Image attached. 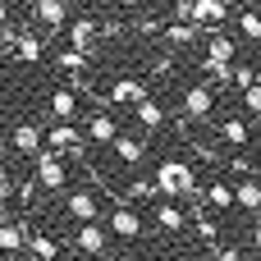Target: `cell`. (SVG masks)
Segmentation results:
<instances>
[{"instance_id": "19", "label": "cell", "mask_w": 261, "mask_h": 261, "mask_svg": "<svg viewBox=\"0 0 261 261\" xmlns=\"http://www.w3.org/2000/svg\"><path fill=\"white\" fill-rule=\"evenodd\" d=\"M28 257L55 261V257H60V239H55V234H46V229H32V243H28Z\"/></svg>"}, {"instance_id": "25", "label": "cell", "mask_w": 261, "mask_h": 261, "mask_svg": "<svg viewBox=\"0 0 261 261\" xmlns=\"http://www.w3.org/2000/svg\"><path fill=\"white\" fill-rule=\"evenodd\" d=\"M239 28H243V37L261 41V14L257 9H239Z\"/></svg>"}, {"instance_id": "27", "label": "cell", "mask_w": 261, "mask_h": 261, "mask_svg": "<svg viewBox=\"0 0 261 261\" xmlns=\"http://www.w3.org/2000/svg\"><path fill=\"white\" fill-rule=\"evenodd\" d=\"M243 110H248V115H261V78L243 92Z\"/></svg>"}, {"instance_id": "1", "label": "cell", "mask_w": 261, "mask_h": 261, "mask_svg": "<svg viewBox=\"0 0 261 261\" xmlns=\"http://www.w3.org/2000/svg\"><path fill=\"white\" fill-rule=\"evenodd\" d=\"M156 188H161V197H184V202H193V206H202V188H197V170L184 161V156H170V161H161L156 165Z\"/></svg>"}, {"instance_id": "6", "label": "cell", "mask_w": 261, "mask_h": 261, "mask_svg": "<svg viewBox=\"0 0 261 261\" xmlns=\"http://www.w3.org/2000/svg\"><path fill=\"white\" fill-rule=\"evenodd\" d=\"M216 138H220V147H229V151H243L248 142H252V124H248V115H220L216 119Z\"/></svg>"}, {"instance_id": "24", "label": "cell", "mask_w": 261, "mask_h": 261, "mask_svg": "<svg viewBox=\"0 0 261 261\" xmlns=\"http://www.w3.org/2000/svg\"><path fill=\"white\" fill-rule=\"evenodd\" d=\"M133 119H138L142 128H165V110H161V101H151V96L133 110Z\"/></svg>"}, {"instance_id": "13", "label": "cell", "mask_w": 261, "mask_h": 261, "mask_svg": "<svg viewBox=\"0 0 261 261\" xmlns=\"http://www.w3.org/2000/svg\"><path fill=\"white\" fill-rule=\"evenodd\" d=\"M147 101V83L142 78H119V83H110V92H106V110L110 106H142Z\"/></svg>"}, {"instance_id": "32", "label": "cell", "mask_w": 261, "mask_h": 261, "mask_svg": "<svg viewBox=\"0 0 261 261\" xmlns=\"http://www.w3.org/2000/svg\"><path fill=\"white\" fill-rule=\"evenodd\" d=\"M248 261H261V257H248Z\"/></svg>"}, {"instance_id": "11", "label": "cell", "mask_w": 261, "mask_h": 261, "mask_svg": "<svg viewBox=\"0 0 261 261\" xmlns=\"http://www.w3.org/2000/svg\"><path fill=\"white\" fill-rule=\"evenodd\" d=\"M28 243H32L28 220H23V216H5V225H0V248H5V257H23Z\"/></svg>"}, {"instance_id": "30", "label": "cell", "mask_w": 261, "mask_h": 261, "mask_svg": "<svg viewBox=\"0 0 261 261\" xmlns=\"http://www.w3.org/2000/svg\"><path fill=\"white\" fill-rule=\"evenodd\" d=\"M115 261H133V257H115Z\"/></svg>"}, {"instance_id": "7", "label": "cell", "mask_w": 261, "mask_h": 261, "mask_svg": "<svg viewBox=\"0 0 261 261\" xmlns=\"http://www.w3.org/2000/svg\"><path fill=\"white\" fill-rule=\"evenodd\" d=\"M106 248H110V225H106V220H96V225H78V229H73V252H78V257H101V252H106Z\"/></svg>"}, {"instance_id": "2", "label": "cell", "mask_w": 261, "mask_h": 261, "mask_svg": "<svg viewBox=\"0 0 261 261\" xmlns=\"http://www.w3.org/2000/svg\"><path fill=\"white\" fill-rule=\"evenodd\" d=\"M106 206H115V193H101L92 179H87V184H73V188L64 193V216H69L73 225H96Z\"/></svg>"}, {"instance_id": "8", "label": "cell", "mask_w": 261, "mask_h": 261, "mask_svg": "<svg viewBox=\"0 0 261 261\" xmlns=\"http://www.w3.org/2000/svg\"><path fill=\"white\" fill-rule=\"evenodd\" d=\"M83 133H87L92 147H115V142L124 138V133H119V119H115L110 110H87V128H83Z\"/></svg>"}, {"instance_id": "28", "label": "cell", "mask_w": 261, "mask_h": 261, "mask_svg": "<svg viewBox=\"0 0 261 261\" xmlns=\"http://www.w3.org/2000/svg\"><path fill=\"white\" fill-rule=\"evenodd\" d=\"M216 261H243V252H239V248H220V252H216Z\"/></svg>"}, {"instance_id": "26", "label": "cell", "mask_w": 261, "mask_h": 261, "mask_svg": "<svg viewBox=\"0 0 261 261\" xmlns=\"http://www.w3.org/2000/svg\"><path fill=\"white\" fill-rule=\"evenodd\" d=\"M257 78H261V73L252 69V64H234V87H239V92H248Z\"/></svg>"}, {"instance_id": "18", "label": "cell", "mask_w": 261, "mask_h": 261, "mask_svg": "<svg viewBox=\"0 0 261 261\" xmlns=\"http://www.w3.org/2000/svg\"><path fill=\"white\" fill-rule=\"evenodd\" d=\"M110 156H115L124 170H138V165L147 161V147H142V138H128V133H124V138L110 147Z\"/></svg>"}, {"instance_id": "9", "label": "cell", "mask_w": 261, "mask_h": 261, "mask_svg": "<svg viewBox=\"0 0 261 261\" xmlns=\"http://www.w3.org/2000/svg\"><path fill=\"white\" fill-rule=\"evenodd\" d=\"M9 147L18 151V156H41L46 151V133H41V124H32V119H18L14 128H9Z\"/></svg>"}, {"instance_id": "21", "label": "cell", "mask_w": 261, "mask_h": 261, "mask_svg": "<svg viewBox=\"0 0 261 261\" xmlns=\"http://www.w3.org/2000/svg\"><path fill=\"white\" fill-rule=\"evenodd\" d=\"M193 234H197V239H202V243H211V248H216V252H220V225H216V220H211V216H206V211H202V206H197V211H193Z\"/></svg>"}, {"instance_id": "14", "label": "cell", "mask_w": 261, "mask_h": 261, "mask_svg": "<svg viewBox=\"0 0 261 261\" xmlns=\"http://www.w3.org/2000/svg\"><path fill=\"white\" fill-rule=\"evenodd\" d=\"M46 106H50L55 124H73V119H78V110H83V96H78L73 87H55V92L46 96Z\"/></svg>"}, {"instance_id": "31", "label": "cell", "mask_w": 261, "mask_h": 261, "mask_svg": "<svg viewBox=\"0 0 261 261\" xmlns=\"http://www.w3.org/2000/svg\"><path fill=\"white\" fill-rule=\"evenodd\" d=\"M28 261H41V257H28Z\"/></svg>"}, {"instance_id": "15", "label": "cell", "mask_w": 261, "mask_h": 261, "mask_svg": "<svg viewBox=\"0 0 261 261\" xmlns=\"http://www.w3.org/2000/svg\"><path fill=\"white\" fill-rule=\"evenodd\" d=\"M202 206H211V211H239L234 184H225L220 174H216V179H206V188H202ZM193 211H197V206H193Z\"/></svg>"}, {"instance_id": "12", "label": "cell", "mask_w": 261, "mask_h": 261, "mask_svg": "<svg viewBox=\"0 0 261 261\" xmlns=\"http://www.w3.org/2000/svg\"><path fill=\"white\" fill-rule=\"evenodd\" d=\"M96 37H106V23H96V18H73L69 32H64V41H69L73 50H83V55H92Z\"/></svg>"}, {"instance_id": "22", "label": "cell", "mask_w": 261, "mask_h": 261, "mask_svg": "<svg viewBox=\"0 0 261 261\" xmlns=\"http://www.w3.org/2000/svg\"><path fill=\"white\" fill-rule=\"evenodd\" d=\"M161 37H165L170 46H188L193 37H206V32H202L197 23H165V32H161Z\"/></svg>"}, {"instance_id": "17", "label": "cell", "mask_w": 261, "mask_h": 261, "mask_svg": "<svg viewBox=\"0 0 261 261\" xmlns=\"http://www.w3.org/2000/svg\"><path fill=\"white\" fill-rule=\"evenodd\" d=\"M55 69H60V73H69L73 83H83V78H87V69H92V55H83V50L64 46V50L55 55Z\"/></svg>"}, {"instance_id": "10", "label": "cell", "mask_w": 261, "mask_h": 261, "mask_svg": "<svg viewBox=\"0 0 261 261\" xmlns=\"http://www.w3.org/2000/svg\"><path fill=\"white\" fill-rule=\"evenodd\" d=\"M32 18H37L50 37H64V32H69V5H64V0H37V5H32Z\"/></svg>"}, {"instance_id": "16", "label": "cell", "mask_w": 261, "mask_h": 261, "mask_svg": "<svg viewBox=\"0 0 261 261\" xmlns=\"http://www.w3.org/2000/svg\"><path fill=\"white\" fill-rule=\"evenodd\" d=\"M234 197H239V211L261 216V174H243V179L234 184Z\"/></svg>"}, {"instance_id": "23", "label": "cell", "mask_w": 261, "mask_h": 261, "mask_svg": "<svg viewBox=\"0 0 261 261\" xmlns=\"http://www.w3.org/2000/svg\"><path fill=\"white\" fill-rule=\"evenodd\" d=\"M41 55H46V37H37V32L28 28V32H23V41H18V60H23V64H37Z\"/></svg>"}, {"instance_id": "4", "label": "cell", "mask_w": 261, "mask_h": 261, "mask_svg": "<svg viewBox=\"0 0 261 261\" xmlns=\"http://www.w3.org/2000/svg\"><path fill=\"white\" fill-rule=\"evenodd\" d=\"M32 179L41 193H69V156L60 151H41L32 161Z\"/></svg>"}, {"instance_id": "3", "label": "cell", "mask_w": 261, "mask_h": 261, "mask_svg": "<svg viewBox=\"0 0 261 261\" xmlns=\"http://www.w3.org/2000/svg\"><path fill=\"white\" fill-rule=\"evenodd\" d=\"M216 106H220V96H216V83H211V78L184 87V96H179V128H184V124H206V119H216Z\"/></svg>"}, {"instance_id": "29", "label": "cell", "mask_w": 261, "mask_h": 261, "mask_svg": "<svg viewBox=\"0 0 261 261\" xmlns=\"http://www.w3.org/2000/svg\"><path fill=\"white\" fill-rule=\"evenodd\" d=\"M252 252H257V257H261V220H257V225H252Z\"/></svg>"}, {"instance_id": "20", "label": "cell", "mask_w": 261, "mask_h": 261, "mask_svg": "<svg viewBox=\"0 0 261 261\" xmlns=\"http://www.w3.org/2000/svg\"><path fill=\"white\" fill-rule=\"evenodd\" d=\"M188 220H193V216H184L174 202H165V206L156 211V225H161L165 234H184V229H188Z\"/></svg>"}, {"instance_id": "5", "label": "cell", "mask_w": 261, "mask_h": 261, "mask_svg": "<svg viewBox=\"0 0 261 261\" xmlns=\"http://www.w3.org/2000/svg\"><path fill=\"white\" fill-rule=\"evenodd\" d=\"M142 234H147L142 211L128 206V202H115V206H110V239H119V243H138Z\"/></svg>"}]
</instances>
